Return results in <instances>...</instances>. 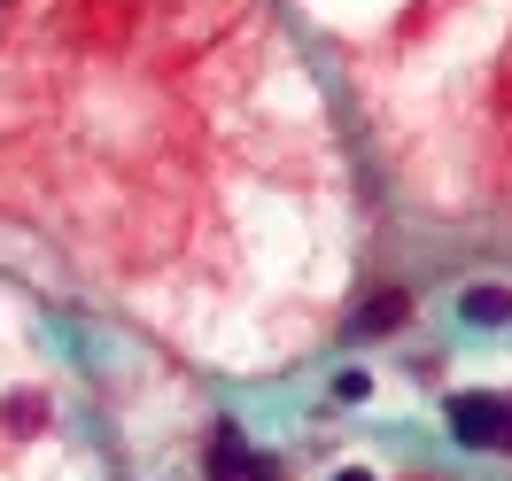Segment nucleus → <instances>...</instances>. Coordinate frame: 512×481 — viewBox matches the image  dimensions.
Returning a JSON list of instances; mask_svg holds the SVG:
<instances>
[{
	"mask_svg": "<svg viewBox=\"0 0 512 481\" xmlns=\"http://www.w3.org/2000/svg\"><path fill=\"white\" fill-rule=\"evenodd\" d=\"M39 419H47V396H32V388H24V396H8V427H16V435H32Z\"/></svg>",
	"mask_w": 512,
	"mask_h": 481,
	"instance_id": "nucleus-5",
	"label": "nucleus"
},
{
	"mask_svg": "<svg viewBox=\"0 0 512 481\" xmlns=\"http://www.w3.org/2000/svg\"><path fill=\"white\" fill-rule=\"evenodd\" d=\"M404 311H412V303H404L396 288H388V295H373V303L357 311V334H388V326H404Z\"/></svg>",
	"mask_w": 512,
	"mask_h": 481,
	"instance_id": "nucleus-3",
	"label": "nucleus"
},
{
	"mask_svg": "<svg viewBox=\"0 0 512 481\" xmlns=\"http://www.w3.org/2000/svg\"><path fill=\"white\" fill-rule=\"evenodd\" d=\"M450 435L474 450H505L512 443V396L505 388H466V396H450Z\"/></svg>",
	"mask_w": 512,
	"mask_h": 481,
	"instance_id": "nucleus-1",
	"label": "nucleus"
},
{
	"mask_svg": "<svg viewBox=\"0 0 512 481\" xmlns=\"http://www.w3.org/2000/svg\"><path fill=\"white\" fill-rule=\"evenodd\" d=\"M202 466H210V481H280V466H272V458H256L241 427H218L210 450H202Z\"/></svg>",
	"mask_w": 512,
	"mask_h": 481,
	"instance_id": "nucleus-2",
	"label": "nucleus"
},
{
	"mask_svg": "<svg viewBox=\"0 0 512 481\" xmlns=\"http://www.w3.org/2000/svg\"><path fill=\"white\" fill-rule=\"evenodd\" d=\"M334 481H373V474H357V466H350V474H334Z\"/></svg>",
	"mask_w": 512,
	"mask_h": 481,
	"instance_id": "nucleus-6",
	"label": "nucleus"
},
{
	"mask_svg": "<svg viewBox=\"0 0 512 481\" xmlns=\"http://www.w3.org/2000/svg\"><path fill=\"white\" fill-rule=\"evenodd\" d=\"M505 311H512V295H505V288H474V295H466V319H474V326H497Z\"/></svg>",
	"mask_w": 512,
	"mask_h": 481,
	"instance_id": "nucleus-4",
	"label": "nucleus"
}]
</instances>
